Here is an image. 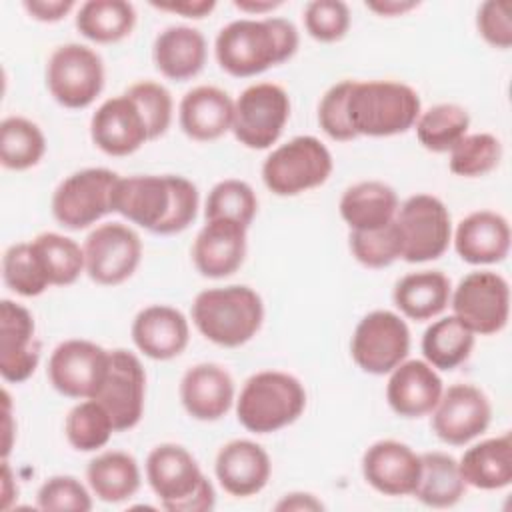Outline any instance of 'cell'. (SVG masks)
<instances>
[{
	"mask_svg": "<svg viewBox=\"0 0 512 512\" xmlns=\"http://www.w3.org/2000/svg\"><path fill=\"white\" fill-rule=\"evenodd\" d=\"M198 188L178 174H134L118 180L112 212L160 236L186 230L198 214Z\"/></svg>",
	"mask_w": 512,
	"mask_h": 512,
	"instance_id": "obj_1",
	"label": "cell"
},
{
	"mask_svg": "<svg viewBox=\"0 0 512 512\" xmlns=\"http://www.w3.org/2000/svg\"><path fill=\"white\" fill-rule=\"evenodd\" d=\"M134 346L152 360H172L180 356L190 340L186 316L166 304L142 308L130 328Z\"/></svg>",
	"mask_w": 512,
	"mask_h": 512,
	"instance_id": "obj_25",
	"label": "cell"
},
{
	"mask_svg": "<svg viewBox=\"0 0 512 512\" xmlns=\"http://www.w3.org/2000/svg\"><path fill=\"white\" fill-rule=\"evenodd\" d=\"M258 212V198L252 186L238 178H226L212 186L204 204V218H228L250 226Z\"/></svg>",
	"mask_w": 512,
	"mask_h": 512,
	"instance_id": "obj_41",
	"label": "cell"
},
{
	"mask_svg": "<svg viewBox=\"0 0 512 512\" xmlns=\"http://www.w3.org/2000/svg\"><path fill=\"white\" fill-rule=\"evenodd\" d=\"M352 84L354 80L336 82L324 92L318 104V124L322 132L336 142H350L356 138V132L350 126L348 112H346V102H348Z\"/></svg>",
	"mask_w": 512,
	"mask_h": 512,
	"instance_id": "obj_47",
	"label": "cell"
},
{
	"mask_svg": "<svg viewBox=\"0 0 512 512\" xmlns=\"http://www.w3.org/2000/svg\"><path fill=\"white\" fill-rule=\"evenodd\" d=\"M366 8L376 12L378 16L394 18V16H402V14L418 8V2H414V0H372V2H366Z\"/></svg>",
	"mask_w": 512,
	"mask_h": 512,
	"instance_id": "obj_52",
	"label": "cell"
},
{
	"mask_svg": "<svg viewBox=\"0 0 512 512\" xmlns=\"http://www.w3.org/2000/svg\"><path fill=\"white\" fill-rule=\"evenodd\" d=\"M208 46L198 28L176 24L164 28L152 46L154 66L162 76L184 82L198 76L206 64Z\"/></svg>",
	"mask_w": 512,
	"mask_h": 512,
	"instance_id": "obj_28",
	"label": "cell"
},
{
	"mask_svg": "<svg viewBox=\"0 0 512 512\" xmlns=\"http://www.w3.org/2000/svg\"><path fill=\"white\" fill-rule=\"evenodd\" d=\"M126 94L136 102L146 122L148 138L156 140L164 136L172 124V114H174V100L168 88L152 80H142L128 86Z\"/></svg>",
	"mask_w": 512,
	"mask_h": 512,
	"instance_id": "obj_44",
	"label": "cell"
},
{
	"mask_svg": "<svg viewBox=\"0 0 512 512\" xmlns=\"http://www.w3.org/2000/svg\"><path fill=\"white\" fill-rule=\"evenodd\" d=\"M18 494V490L14 488L12 490V470H10V464L2 462V510H8L10 508V500Z\"/></svg>",
	"mask_w": 512,
	"mask_h": 512,
	"instance_id": "obj_54",
	"label": "cell"
},
{
	"mask_svg": "<svg viewBox=\"0 0 512 512\" xmlns=\"http://www.w3.org/2000/svg\"><path fill=\"white\" fill-rule=\"evenodd\" d=\"M274 508L276 510H322L324 504L314 494L290 492V494H284Z\"/></svg>",
	"mask_w": 512,
	"mask_h": 512,
	"instance_id": "obj_51",
	"label": "cell"
},
{
	"mask_svg": "<svg viewBox=\"0 0 512 512\" xmlns=\"http://www.w3.org/2000/svg\"><path fill=\"white\" fill-rule=\"evenodd\" d=\"M502 160V144L490 132L466 134L452 150L448 168L462 178H478L492 172Z\"/></svg>",
	"mask_w": 512,
	"mask_h": 512,
	"instance_id": "obj_42",
	"label": "cell"
},
{
	"mask_svg": "<svg viewBox=\"0 0 512 512\" xmlns=\"http://www.w3.org/2000/svg\"><path fill=\"white\" fill-rule=\"evenodd\" d=\"M304 408L306 390L302 382L280 370L252 374L236 398V418L254 434H272L294 424Z\"/></svg>",
	"mask_w": 512,
	"mask_h": 512,
	"instance_id": "obj_6",
	"label": "cell"
},
{
	"mask_svg": "<svg viewBox=\"0 0 512 512\" xmlns=\"http://www.w3.org/2000/svg\"><path fill=\"white\" fill-rule=\"evenodd\" d=\"M346 112L356 136L386 138L414 128L422 104L418 92L394 80H354Z\"/></svg>",
	"mask_w": 512,
	"mask_h": 512,
	"instance_id": "obj_4",
	"label": "cell"
},
{
	"mask_svg": "<svg viewBox=\"0 0 512 512\" xmlns=\"http://www.w3.org/2000/svg\"><path fill=\"white\" fill-rule=\"evenodd\" d=\"M76 30L96 44H114L132 34L136 10L126 0H88L76 12Z\"/></svg>",
	"mask_w": 512,
	"mask_h": 512,
	"instance_id": "obj_35",
	"label": "cell"
},
{
	"mask_svg": "<svg viewBox=\"0 0 512 512\" xmlns=\"http://www.w3.org/2000/svg\"><path fill=\"white\" fill-rule=\"evenodd\" d=\"M4 416H6V440H4V452H2V456L6 458L8 452H10V448H12V440H10V436H12V432H10L12 414H10V396H8L6 390H4Z\"/></svg>",
	"mask_w": 512,
	"mask_h": 512,
	"instance_id": "obj_55",
	"label": "cell"
},
{
	"mask_svg": "<svg viewBox=\"0 0 512 512\" xmlns=\"http://www.w3.org/2000/svg\"><path fill=\"white\" fill-rule=\"evenodd\" d=\"M90 492L108 504L130 500L142 484L136 458L122 450H106L96 454L86 466Z\"/></svg>",
	"mask_w": 512,
	"mask_h": 512,
	"instance_id": "obj_32",
	"label": "cell"
},
{
	"mask_svg": "<svg viewBox=\"0 0 512 512\" xmlns=\"http://www.w3.org/2000/svg\"><path fill=\"white\" fill-rule=\"evenodd\" d=\"M2 280L18 296L34 298L48 290L50 280L32 242L12 244L2 256Z\"/></svg>",
	"mask_w": 512,
	"mask_h": 512,
	"instance_id": "obj_40",
	"label": "cell"
},
{
	"mask_svg": "<svg viewBox=\"0 0 512 512\" xmlns=\"http://www.w3.org/2000/svg\"><path fill=\"white\" fill-rule=\"evenodd\" d=\"M298 44V30L286 18H240L218 32L214 54L226 74L234 78H252L290 60L296 54Z\"/></svg>",
	"mask_w": 512,
	"mask_h": 512,
	"instance_id": "obj_2",
	"label": "cell"
},
{
	"mask_svg": "<svg viewBox=\"0 0 512 512\" xmlns=\"http://www.w3.org/2000/svg\"><path fill=\"white\" fill-rule=\"evenodd\" d=\"M22 6L30 18L52 24L66 18L76 4L74 0H26Z\"/></svg>",
	"mask_w": 512,
	"mask_h": 512,
	"instance_id": "obj_49",
	"label": "cell"
},
{
	"mask_svg": "<svg viewBox=\"0 0 512 512\" xmlns=\"http://www.w3.org/2000/svg\"><path fill=\"white\" fill-rule=\"evenodd\" d=\"M146 480L168 512H208L216 504L212 482L180 444L164 442L148 452Z\"/></svg>",
	"mask_w": 512,
	"mask_h": 512,
	"instance_id": "obj_5",
	"label": "cell"
},
{
	"mask_svg": "<svg viewBox=\"0 0 512 512\" xmlns=\"http://www.w3.org/2000/svg\"><path fill=\"white\" fill-rule=\"evenodd\" d=\"M450 278L440 270H418L402 276L392 292L402 316L426 322L440 316L450 304Z\"/></svg>",
	"mask_w": 512,
	"mask_h": 512,
	"instance_id": "obj_30",
	"label": "cell"
},
{
	"mask_svg": "<svg viewBox=\"0 0 512 512\" xmlns=\"http://www.w3.org/2000/svg\"><path fill=\"white\" fill-rule=\"evenodd\" d=\"M46 88L64 108H88L104 88L100 54L76 42L58 46L46 64Z\"/></svg>",
	"mask_w": 512,
	"mask_h": 512,
	"instance_id": "obj_10",
	"label": "cell"
},
{
	"mask_svg": "<svg viewBox=\"0 0 512 512\" xmlns=\"http://www.w3.org/2000/svg\"><path fill=\"white\" fill-rule=\"evenodd\" d=\"M364 480L384 496H412L420 478V454L398 440H378L362 454Z\"/></svg>",
	"mask_w": 512,
	"mask_h": 512,
	"instance_id": "obj_21",
	"label": "cell"
},
{
	"mask_svg": "<svg viewBox=\"0 0 512 512\" xmlns=\"http://www.w3.org/2000/svg\"><path fill=\"white\" fill-rule=\"evenodd\" d=\"M46 154V136L40 126L24 116H8L0 122V164L22 172L36 166Z\"/></svg>",
	"mask_w": 512,
	"mask_h": 512,
	"instance_id": "obj_36",
	"label": "cell"
},
{
	"mask_svg": "<svg viewBox=\"0 0 512 512\" xmlns=\"http://www.w3.org/2000/svg\"><path fill=\"white\" fill-rule=\"evenodd\" d=\"M418 142L436 154L450 152L470 128V116L464 106L442 102L420 112L416 120Z\"/></svg>",
	"mask_w": 512,
	"mask_h": 512,
	"instance_id": "obj_37",
	"label": "cell"
},
{
	"mask_svg": "<svg viewBox=\"0 0 512 512\" xmlns=\"http://www.w3.org/2000/svg\"><path fill=\"white\" fill-rule=\"evenodd\" d=\"M492 420L488 396L474 384H452L444 388L432 410L434 434L450 446H464L484 434Z\"/></svg>",
	"mask_w": 512,
	"mask_h": 512,
	"instance_id": "obj_17",
	"label": "cell"
},
{
	"mask_svg": "<svg viewBox=\"0 0 512 512\" xmlns=\"http://www.w3.org/2000/svg\"><path fill=\"white\" fill-rule=\"evenodd\" d=\"M510 224L508 220L492 210H476L464 216L454 234V250L456 254L472 264H498L506 260L510 252Z\"/></svg>",
	"mask_w": 512,
	"mask_h": 512,
	"instance_id": "obj_26",
	"label": "cell"
},
{
	"mask_svg": "<svg viewBox=\"0 0 512 512\" xmlns=\"http://www.w3.org/2000/svg\"><path fill=\"white\" fill-rule=\"evenodd\" d=\"M94 400L108 410L116 432L132 430L142 420L146 372L134 352L124 348L110 350L108 372Z\"/></svg>",
	"mask_w": 512,
	"mask_h": 512,
	"instance_id": "obj_16",
	"label": "cell"
},
{
	"mask_svg": "<svg viewBox=\"0 0 512 512\" xmlns=\"http://www.w3.org/2000/svg\"><path fill=\"white\" fill-rule=\"evenodd\" d=\"M400 236V258L410 264L438 260L452 242V220L446 204L432 194L406 198L394 218Z\"/></svg>",
	"mask_w": 512,
	"mask_h": 512,
	"instance_id": "obj_8",
	"label": "cell"
},
{
	"mask_svg": "<svg viewBox=\"0 0 512 512\" xmlns=\"http://www.w3.org/2000/svg\"><path fill=\"white\" fill-rule=\"evenodd\" d=\"M332 168V154L316 136H296L266 156L262 182L276 196H298L322 186Z\"/></svg>",
	"mask_w": 512,
	"mask_h": 512,
	"instance_id": "obj_7",
	"label": "cell"
},
{
	"mask_svg": "<svg viewBox=\"0 0 512 512\" xmlns=\"http://www.w3.org/2000/svg\"><path fill=\"white\" fill-rule=\"evenodd\" d=\"M116 432L108 410L94 398L80 400L64 420L68 444L78 452H98Z\"/></svg>",
	"mask_w": 512,
	"mask_h": 512,
	"instance_id": "obj_38",
	"label": "cell"
},
{
	"mask_svg": "<svg viewBox=\"0 0 512 512\" xmlns=\"http://www.w3.org/2000/svg\"><path fill=\"white\" fill-rule=\"evenodd\" d=\"M476 334L454 314L434 320L422 334L424 360L436 370H454L464 364L474 348Z\"/></svg>",
	"mask_w": 512,
	"mask_h": 512,
	"instance_id": "obj_34",
	"label": "cell"
},
{
	"mask_svg": "<svg viewBox=\"0 0 512 512\" xmlns=\"http://www.w3.org/2000/svg\"><path fill=\"white\" fill-rule=\"evenodd\" d=\"M150 6L162 12L200 20L216 8V2L214 0H170V2H150Z\"/></svg>",
	"mask_w": 512,
	"mask_h": 512,
	"instance_id": "obj_50",
	"label": "cell"
},
{
	"mask_svg": "<svg viewBox=\"0 0 512 512\" xmlns=\"http://www.w3.org/2000/svg\"><path fill=\"white\" fill-rule=\"evenodd\" d=\"M442 392L444 382L426 360L400 362L390 372L386 384L388 406L394 414L408 420L432 414Z\"/></svg>",
	"mask_w": 512,
	"mask_h": 512,
	"instance_id": "obj_23",
	"label": "cell"
},
{
	"mask_svg": "<svg viewBox=\"0 0 512 512\" xmlns=\"http://www.w3.org/2000/svg\"><path fill=\"white\" fill-rule=\"evenodd\" d=\"M450 306L452 314L474 334H498L510 318V286L498 272L476 270L452 290Z\"/></svg>",
	"mask_w": 512,
	"mask_h": 512,
	"instance_id": "obj_13",
	"label": "cell"
},
{
	"mask_svg": "<svg viewBox=\"0 0 512 512\" xmlns=\"http://www.w3.org/2000/svg\"><path fill=\"white\" fill-rule=\"evenodd\" d=\"M290 118V96L274 82H258L234 100L232 134L250 150H268Z\"/></svg>",
	"mask_w": 512,
	"mask_h": 512,
	"instance_id": "obj_11",
	"label": "cell"
},
{
	"mask_svg": "<svg viewBox=\"0 0 512 512\" xmlns=\"http://www.w3.org/2000/svg\"><path fill=\"white\" fill-rule=\"evenodd\" d=\"M50 286H70L84 272V250L82 246L58 232H42L30 240Z\"/></svg>",
	"mask_w": 512,
	"mask_h": 512,
	"instance_id": "obj_39",
	"label": "cell"
},
{
	"mask_svg": "<svg viewBox=\"0 0 512 512\" xmlns=\"http://www.w3.org/2000/svg\"><path fill=\"white\" fill-rule=\"evenodd\" d=\"M120 180L110 168H84L66 176L54 190V220L68 230H84L112 212L114 188Z\"/></svg>",
	"mask_w": 512,
	"mask_h": 512,
	"instance_id": "obj_9",
	"label": "cell"
},
{
	"mask_svg": "<svg viewBox=\"0 0 512 512\" xmlns=\"http://www.w3.org/2000/svg\"><path fill=\"white\" fill-rule=\"evenodd\" d=\"M248 228L236 220H206L192 244L194 268L204 278L232 276L246 258Z\"/></svg>",
	"mask_w": 512,
	"mask_h": 512,
	"instance_id": "obj_20",
	"label": "cell"
},
{
	"mask_svg": "<svg viewBox=\"0 0 512 512\" xmlns=\"http://www.w3.org/2000/svg\"><path fill=\"white\" fill-rule=\"evenodd\" d=\"M214 474L224 492L234 498H248L266 488L272 474V462L260 444L236 438L218 450Z\"/></svg>",
	"mask_w": 512,
	"mask_h": 512,
	"instance_id": "obj_22",
	"label": "cell"
},
{
	"mask_svg": "<svg viewBox=\"0 0 512 512\" xmlns=\"http://www.w3.org/2000/svg\"><path fill=\"white\" fill-rule=\"evenodd\" d=\"M352 256L366 268H386L400 258V236L394 220L376 230H350Z\"/></svg>",
	"mask_w": 512,
	"mask_h": 512,
	"instance_id": "obj_43",
	"label": "cell"
},
{
	"mask_svg": "<svg viewBox=\"0 0 512 512\" xmlns=\"http://www.w3.org/2000/svg\"><path fill=\"white\" fill-rule=\"evenodd\" d=\"M40 362V342L32 312L4 298L0 302V374L10 384L26 382Z\"/></svg>",
	"mask_w": 512,
	"mask_h": 512,
	"instance_id": "obj_18",
	"label": "cell"
},
{
	"mask_svg": "<svg viewBox=\"0 0 512 512\" xmlns=\"http://www.w3.org/2000/svg\"><path fill=\"white\" fill-rule=\"evenodd\" d=\"M84 272L100 286L126 282L142 260V240L138 232L122 222L96 226L82 244Z\"/></svg>",
	"mask_w": 512,
	"mask_h": 512,
	"instance_id": "obj_14",
	"label": "cell"
},
{
	"mask_svg": "<svg viewBox=\"0 0 512 512\" xmlns=\"http://www.w3.org/2000/svg\"><path fill=\"white\" fill-rule=\"evenodd\" d=\"M36 506L40 510L88 512L92 510V494L78 478L58 474L42 482L36 494Z\"/></svg>",
	"mask_w": 512,
	"mask_h": 512,
	"instance_id": "obj_46",
	"label": "cell"
},
{
	"mask_svg": "<svg viewBox=\"0 0 512 512\" xmlns=\"http://www.w3.org/2000/svg\"><path fill=\"white\" fill-rule=\"evenodd\" d=\"M464 494L466 482L454 456L446 452L420 454V478L412 494L414 498L430 508H450L456 506Z\"/></svg>",
	"mask_w": 512,
	"mask_h": 512,
	"instance_id": "obj_33",
	"label": "cell"
},
{
	"mask_svg": "<svg viewBox=\"0 0 512 512\" xmlns=\"http://www.w3.org/2000/svg\"><path fill=\"white\" fill-rule=\"evenodd\" d=\"M110 362V350L100 344L70 338L60 342L48 358V380L56 392L66 398H96Z\"/></svg>",
	"mask_w": 512,
	"mask_h": 512,
	"instance_id": "obj_15",
	"label": "cell"
},
{
	"mask_svg": "<svg viewBox=\"0 0 512 512\" xmlns=\"http://www.w3.org/2000/svg\"><path fill=\"white\" fill-rule=\"evenodd\" d=\"M398 206L392 186L380 180H362L344 190L338 210L350 230H376L396 218Z\"/></svg>",
	"mask_w": 512,
	"mask_h": 512,
	"instance_id": "obj_29",
	"label": "cell"
},
{
	"mask_svg": "<svg viewBox=\"0 0 512 512\" xmlns=\"http://www.w3.org/2000/svg\"><path fill=\"white\" fill-rule=\"evenodd\" d=\"M234 6L240 10V12H246V14H256V16H262V14H268L272 10H276L278 6H282L280 0H234Z\"/></svg>",
	"mask_w": 512,
	"mask_h": 512,
	"instance_id": "obj_53",
	"label": "cell"
},
{
	"mask_svg": "<svg viewBox=\"0 0 512 512\" xmlns=\"http://www.w3.org/2000/svg\"><path fill=\"white\" fill-rule=\"evenodd\" d=\"M410 352V330L404 318L390 310L368 312L354 328L350 354L356 366L374 376L390 374Z\"/></svg>",
	"mask_w": 512,
	"mask_h": 512,
	"instance_id": "obj_12",
	"label": "cell"
},
{
	"mask_svg": "<svg viewBox=\"0 0 512 512\" xmlns=\"http://www.w3.org/2000/svg\"><path fill=\"white\" fill-rule=\"evenodd\" d=\"M302 18L308 36L324 44L342 40L350 28V8L340 0H312Z\"/></svg>",
	"mask_w": 512,
	"mask_h": 512,
	"instance_id": "obj_45",
	"label": "cell"
},
{
	"mask_svg": "<svg viewBox=\"0 0 512 512\" xmlns=\"http://www.w3.org/2000/svg\"><path fill=\"white\" fill-rule=\"evenodd\" d=\"M264 320V304L244 284L206 288L192 302V324L216 346L238 348L250 342Z\"/></svg>",
	"mask_w": 512,
	"mask_h": 512,
	"instance_id": "obj_3",
	"label": "cell"
},
{
	"mask_svg": "<svg viewBox=\"0 0 512 512\" xmlns=\"http://www.w3.org/2000/svg\"><path fill=\"white\" fill-rule=\"evenodd\" d=\"M466 486L502 490L512 482V436L504 432L470 446L458 460Z\"/></svg>",
	"mask_w": 512,
	"mask_h": 512,
	"instance_id": "obj_31",
	"label": "cell"
},
{
	"mask_svg": "<svg viewBox=\"0 0 512 512\" xmlns=\"http://www.w3.org/2000/svg\"><path fill=\"white\" fill-rule=\"evenodd\" d=\"M476 28L486 44L508 50L512 46V18L510 4L500 0H486L476 12Z\"/></svg>",
	"mask_w": 512,
	"mask_h": 512,
	"instance_id": "obj_48",
	"label": "cell"
},
{
	"mask_svg": "<svg viewBox=\"0 0 512 512\" xmlns=\"http://www.w3.org/2000/svg\"><path fill=\"white\" fill-rule=\"evenodd\" d=\"M90 138L108 156H130L150 140L146 122L126 92L96 108L90 118Z\"/></svg>",
	"mask_w": 512,
	"mask_h": 512,
	"instance_id": "obj_19",
	"label": "cell"
},
{
	"mask_svg": "<svg viewBox=\"0 0 512 512\" xmlns=\"http://www.w3.org/2000/svg\"><path fill=\"white\" fill-rule=\"evenodd\" d=\"M178 392L188 416L200 422L220 420L234 404V380L226 368L214 362L190 366Z\"/></svg>",
	"mask_w": 512,
	"mask_h": 512,
	"instance_id": "obj_24",
	"label": "cell"
},
{
	"mask_svg": "<svg viewBox=\"0 0 512 512\" xmlns=\"http://www.w3.org/2000/svg\"><path fill=\"white\" fill-rule=\"evenodd\" d=\"M234 100L218 86H196L178 104V124L196 142H212L232 130Z\"/></svg>",
	"mask_w": 512,
	"mask_h": 512,
	"instance_id": "obj_27",
	"label": "cell"
}]
</instances>
